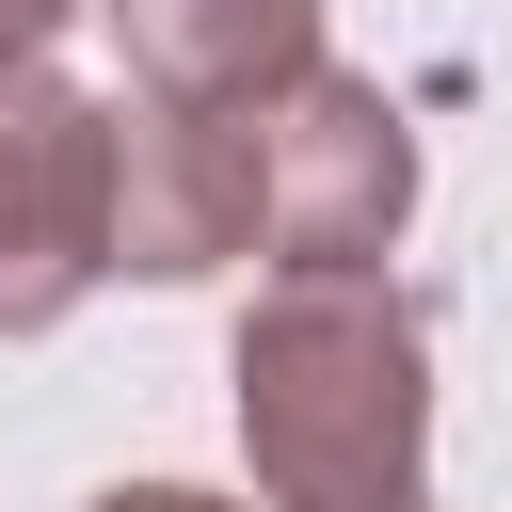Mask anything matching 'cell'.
<instances>
[{
  "label": "cell",
  "instance_id": "1",
  "mask_svg": "<svg viewBox=\"0 0 512 512\" xmlns=\"http://www.w3.org/2000/svg\"><path fill=\"white\" fill-rule=\"evenodd\" d=\"M112 16V272L208 288L256 256L272 112L320 80V0H96Z\"/></svg>",
  "mask_w": 512,
  "mask_h": 512
},
{
  "label": "cell",
  "instance_id": "2",
  "mask_svg": "<svg viewBox=\"0 0 512 512\" xmlns=\"http://www.w3.org/2000/svg\"><path fill=\"white\" fill-rule=\"evenodd\" d=\"M240 464L272 512H432V336L384 272H288L240 320Z\"/></svg>",
  "mask_w": 512,
  "mask_h": 512
},
{
  "label": "cell",
  "instance_id": "3",
  "mask_svg": "<svg viewBox=\"0 0 512 512\" xmlns=\"http://www.w3.org/2000/svg\"><path fill=\"white\" fill-rule=\"evenodd\" d=\"M80 288H112V112L0 64V336H48Z\"/></svg>",
  "mask_w": 512,
  "mask_h": 512
},
{
  "label": "cell",
  "instance_id": "4",
  "mask_svg": "<svg viewBox=\"0 0 512 512\" xmlns=\"http://www.w3.org/2000/svg\"><path fill=\"white\" fill-rule=\"evenodd\" d=\"M416 224V128L384 80L320 64L272 112V192H256V256L272 272H384V240Z\"/></svg>",
  "mask_w": 512,
  "mask_h": 512
},
{
  "label": "cell",
  "instance_id": "5",
  "mask_svg": "<svg viewBox=\"0 0 512 512\" xmlns=\"http://www.w3.org/2000/svg\"><path fill=\"white\" fill-rule=\"evenodd\" d=\"M64 16H96V0H0V64H48Z\"/></svg>",
  "mask_w": 512,
  "mask_h": 512
},
{
  "label": "cell",
  "instance_id": "6",
  "mask_svg": "<svg viewBox=\"0 0 512 512\" xmlns=\"http://www.w3.org/2000/svg\"><path fill=\"white\" fill-rule=\"evenodd\" d=\"M96 512H224V496H192V480H112Z\"/></svg>",
  "mask_w": 512,
  "mask_h": 512
}]
</instances>
